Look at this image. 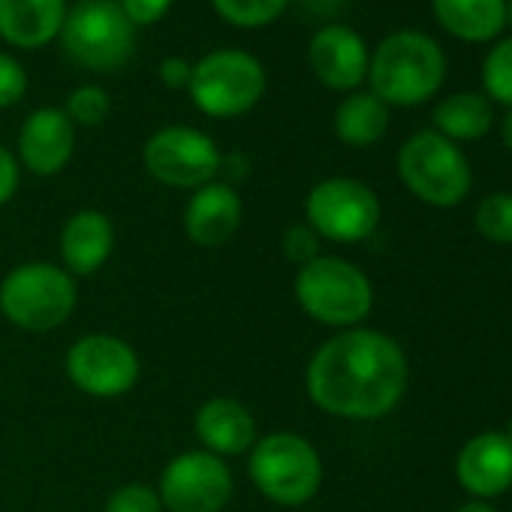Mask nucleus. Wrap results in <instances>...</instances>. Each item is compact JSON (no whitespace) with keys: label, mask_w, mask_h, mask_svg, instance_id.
I'll list each match as a JSON object with an SVG mask.
<instances>
[{"label":"nucleus","mask_w":512,"mask_h":512,"mask_svg":"<svg viewBox=\"0 0 512 512\" xmlns=\"http://www.w3.org/2000/svg\"><path fill=\"white\" fill-rule=\"evenodd\" d=\"M305 389L329 416L356 422L383 419L407 389V356L383 332L347 329L314 353Z\"/></svg>","instance_id":"f257e3e1"},{"label":"nucleus","mask_w":512,"mask_h":512,"mask_svg":"<svg viewBox=\"0 0 512 512\" xmlns=\"http://www.w3.org/2000/svg\"><path fill=\"white\" fill-rule=\"evenodd\" d=\"M446 82V55L422 31H395L377 43L368 64L371 94L386 106H422Z\"/></svg>","instance_id":"f03ea898"},{"label":"nucleus","mask_w":512,"mask_h":512,"mask_svg":"<svg viewBox=\"0 0 512 512\" xmlns=\"http://www.w3.org/2000/svg\"><path fill=\"white\" fill-rule=\"evenodd\" d=\"M247 473L263 497L281 506H302L308 503L323 482V461L320 452L293 431H275L256 437L250 446Z\"/></svg>","instance_id":"7ed1b4c3"},{"label":"nucleus","mask_w":512,"mask_h":512,"mask_svg":"<svg viewBox=\"0 0 512 512\" xmlns=\"http://www.w3.org/2000/svg\"><path fill=\"white\" fill-rule=\"evenodd\" d=\"M76 278L52 263H22L0 281V314L25 332H52L76 311Z\"/></svg>","instance_id":"20e7f679"},{"label":"nucleus","mask_w":512,"mask_h":512,"mask_svg":"<svg viewBox=\"0 0 512 512\" xmlns=\"http://www.w3.org/2000/svg\"><path fill=\"white\" fill-rule=\"evenodd\" d=\"M58 40L85 70L115 73L133 58L136 25L124 16L118 0H79L67 10Z\"/></svg>","instance_id":"39448f33"},{"label":"nucleus","mask_w":512,"mask_h":512,"mask_svg":"<svg viewBox=\"0 0 512 512\" xmlns=\"http://www.w3.org/2000/svg\"><path fill=\"white\" fill-rule=\"evenodd\" d=\"M296 299L323 326L353 329L374 308V290L362 269L341 256H317L296 275Z\"/></svg>","instance_id":"423d86ee"},{"label":"nucleus","mask_w":512,"mask_h":512,"mask_svg":"<svg viewBox=\"0 0 512 512\" xmlns=\"http://www.w3.org/2000/svg\"><path fill=\"white\" fill-rule=\"evenodd\" d=\"M398 175L416 199L434 208L461 205L473 184L464 151L437 130H419L401 145Z\"/></svg>","instance_id":"0eeeda50"},{"label":"nucleus","mask_w":512,"mask_h":512,"mask_svg":"<svg viewBox=\"0 0 512 512\" xmlns=\"http://www.w3.org/2000/svg\"><path fill=\"white\" fill-rule=\"evenodd\" d=\"M187 91L208 118H238L263 100L266 70L244 49H217L193 64Z\"/></svg>","instance_id":"6e6552de"},{"label":"nucleus","mask_w":512,"mask_h":512,"mask_svg":"<svg viewBox=\"0 0 512 512\" xmlns=\"http://www.w3.org/2000/svg\"><path fill=\"white\" fill-rule=\"evenodd\" d=\"M142 163L151 178L178 190H199L223 169L220 148L196 127L172 124L157 130L142 151Z\"/></svg>","instance_id":"1a4fd4ad"},{"label":"nucleus","mask_w":512,"mask_h":512,"mask_svg":"<svg viewBox=\"0 0 512 512\" xmlns=\"http://www.w3.org/2000/svg\"><path fill=\"white\" fill-rule=\"evenodd\" d=\"M305 217L320 238L353 244L380 226V199L356 178H326L311 187Z\"/></svg>","instance_id":"9d476101"},{"label":"nucleus","mask_w":512,"mask_h":512,"mask_svg":"<svg viewBox=\"0 0 512 512\" xmlns=\"http://www.w3.org/2000/svg\"><path fill=\"white\" fill-rule=\"evenodd\" d=\"M157 494L169 512H220L232 497V470L223 458L190 449L163 467Z\"/></svg>","instance_id":"9b49d317"},{"label":"nucleus","mask_w":512,"mask_h":512,"mask_svg":"<svg viewBox=\"0 0 512 512\" xmlns=\"http://www.w3.org/2000/svg\"><path fill=\"white\" fill-rule=\"evenodd\" d=\"M64 368L70 383L91 398H121L139 383L136 350L124 338L103 332L79 338L67 350Z\"/></svg>","instance_id":"f8f14e48"},{"label":"nucleus","mask_w":512,"mask_h":512,"mask_svg":"<svg viewBox=\"0 0 512 512\" xmlns=\"http://www.w3.org/2000/svg\"><path fill=\"white\" fill-rule=\"evenodd\" d=\"M308 64L326 88L353 94L368 79L371 52L350 25H326L308 43Z\"/></svg>","instance_id":"ddd939ff"},{"label":"nucleus","mask_w":512,"mask_h":512,"mask_svg":"<svg viewBox=\"0 0 512 512\" xmlns=\"http://www.w3.org/2000/svg\"><path fill=\"white\" fill-rule=\"evenodd\" d=\"M76 151V124L64 109L43 106L19 130V163L34 175H58Z\"/></svg>","instance_id":"4468645a"},{"label":"nucleus","mask_w":512,"mask_h":512,"mask_svg":"<svg viewBox=\"0 0 512 512\" xmlns=\"http://www.w3.org/2000/svg\"><path fill=\"white\" fill-rule=\"evenodd\" d=\"M458 482L473 497H497L512 488V440L503 431H482L464 443L455 461Z\"/></svg>","instance_id":"2eb2a0df"},{"label":"nucleus","mask_w":512,"mask_h":512,"mask_svg":"<svg viewBox=\"0 0 512 512\" xmlns=\"http://www.w3.org/2000/svg\"><path fill=\"white\" fill-rule=\"evenodd\" d=\"M241 226V196L226 181H208L187 199L184 232L199 247L226 244Z\"/></svg>","instance_id":"dca6fc26"},{"label":"nucleus","mask_w":512,"mask_h":512,"mask_svg":"<svg viewBox=\"0 0 512 512\" xmlns=\"http://www.w3.org/2000/svg\"><path fill=\"white\" fill-rule=\"evenodd\" d=\"M115 247V226L103 211H76L61 229V260L73 278H88L106 266Z\"/></svg>","instance_id":"f3484780"},{"label":"nucleus","mask_w":512,"mask_h":512,"mask_svg":"<svg viewBox=\"0 0 512 512\" xmlns=\"http://www.w3.org/2000/svg\"><path fill=\"white\" fill-rule=\"evenodd\" d=\"M196 437L205 446V452L223 458V455H241L256 443V419L253 413L235 401V398H208L193 419Z\"/></svg>","instance_id":"a211bd4d"},{"label":"nucleus","mask_w":512,"mask_h":512,"mask_svg":"<svg viewBox=\"0 0 512 512\" xmlns=\"http://www.w3.org/2000/svg\"><path fill=\"white\" fill-rule=\"evenodd\" d=\"M67 0H0V37L10 46L34 52L58 40Z\"/></svg>","instance_id":"6ab92c4d"},{"label":"nucleus","mask_w":512,"mask_h":512,"mask_svg":"<svg viewBox=\"0 0 512 512\" xmlns=\"http://www.w3.org/2000/svg\"><path fill=\"white\" fill-rule=\"evenodd\" d=\"M437 25L461 43H494L506 28V0H431Z\"/></svg>","instance_id":"aec40b11"},{"label":"nucleus","mask_w":512,"mask_h":512,"mask_svg":"<svg viewBox=\"0 0 512 512\" xmlns=\"http://www.w3.org/2000/svg\"><path fill=\"white\" fill-rule=\"evenodd\" d=\"M431 130L449 142H476L485 139L494 127V103L476 91H458L440 100L431 112Z\"/></svg>","instance_id":"412c9836"},{"label":"nucleus","mask_w":512,"mask_h":512,"mask_svg":"<svg viewBox=\"0 0 512 512\" xmlns=\"http://www.w3.org/2000/svg\"><path fill=\"white\" fill-rule=\"evenodd\" d=\"M389 130V106L371 91H353L335 109V136L344 145L368 148Z\"/></svg>","instance_id":"4be33fe9"},{"label":"nucleus","mask_w":512,"mask_h":512,"mask_svg":"<svg viewBox=\"0 0 512 512\" xmlns=\"http://www.w3.org/2000/svg\"><path fill=\"white\" fill-rule=\"evenodd\" d=\"M482 88L491 103L512 109V37H500L491 43L482 61Z\"/></svg>","instance_id":"5701e85b"},{"label":"nucleus","mask_w":512,"mask_h":512,"mask_svg":"<svg viewBox=\"0 0 512 512\" xmlns=\"http://www.w3.org/2000/svg\"><path fill=\"white\" fill-rule=\"evenodd\" d=\"M214 13L235 28H266L284 16L290 0H211Z\"/></svg>","instance_id":"b1692460"},{"label":"nucleus","mask_w":512,"mask_h":512,"mask_svg":"<svg viewBox=\"0 0 512 512\" xmlns=\"http://www.w3.org/2000/svg\"><path fill=\"white\" fill-rule=\"evenodd\" d=\"M476 229L494 244H512V193H491L476 205Z\"/></svg>","instance_id":"393cba45"},{"label":"nucleus","mask_w":512,"mask_h":512,"mask_svg":"<svg viewBox=\"0 0 512 512\" xmlns=\"http://www.w3.org/2000/svg\"><path fill=\"white\" fill-rule=\"evenodd\" d=\"M67 118L73 124H82V127H97L109 118L112 112V97L106 94V88L100 85H82L76 88L70 97H67V106H64Z\"/></svg>","instance_id":"a878e982"},{"label":"nucleus","mask_w":512,"mask_h":512,"mask_svg":"<svg viewBox=\"0 0 512 512\" xmlns=\"http://www.w3.org/2000/svg\"><path fill=\"white\" fill-rule=\"evenodd\" d=\"M106 512H163L160 494L145 482H127L106 500Z\"/></svg>","instance_id":"bb28decb"},{"label":"nucleus","mask_w":512,"mask_h":512,"mask_svg":"<svg viewBox=\"0 0 512 512\" xmlns=\"http://www.w3.org/2000/svg\"><path fill=\"white\" fill-rule=\"evenodd\" d=\"M28 94V70L7 52H0V109L16 106Z\"/></svg>","instance_id":"cd10ccee"},{"label":"nucleus","mask_w":512,"mask_h":512,"mask_svg":"<svg viewBox=\"0 0 512 512\" xmlns=\"http://www.w3.org/2000/svg\"><path fill=\"white\" fill-rule=\"evenodd\" d=\"M284 256L290 263L308 266L320 256V235L311 226H290L284 232Z\"/></svg>","instance_id":"c85d7f7f"},{"label":"nucleus","mask_w":512,"mask_h":512,"mask_svg":"<svg viewBox=\"0 0 512 512\" xmlns=\"http://www.w3.org/2000/svg\"><path fill=\"white\" fill-rule=\"evenodd\" d=\"M118 7L136 28H145V25H157L169 13L172 0H118Z\"/></svg>","instance_id":"c756f323"},{"label":"nucleus","mask_w":512,"mask_h":512,"mask_svg":"<svg viewBox=\"0 0 512 512\" xmlns=\"http://www.w3.org/2000/svg\"><path fill=\"white\" fill-rule=\"evenodd\" d=\"M190 76H193V64L181 55H172V58H163L160 61V82L169 88V91H181L190 85Z\"/></svg>","instance_id":"7c9ffc66"},{"label":"nucleus","mask_w":512,"mask_h":512,"mask_svg":"<svg viewBox=\"0 0 512 512\" xmlns=\"http://www.w3.org/2000/svg\"><path fill=\"white\" fill-rule=\"evenodd\" d=\"M19 160L0 145V205H7L19 190Z\"/></svg>","instance_id":"2f4dec72"},{"label":"nucleus","mask_w":512,"mask_h":512,"mask_svg":"<svg viewBox=\"0 0 512 512\" xmlns=\"http://www.w3.org/2000/svg\"><path fill=\"white\" fill-rule=\"evenodd\" d=\"M302 7L314 16H332L341 7V0H302Z\"/></svg>","instance_id":"473e14b6"},{"label":"nucleus","mask_w":512,"mask_h":512,"mask_svg":"<svg viewBox=\"0 0 512 512\" xmlns=\"http://www.w3.org/2000/svg\"><path fill=\"white\" fill-rule=\"evenodd\" d=\"M500 139H503L506 151L512 154V109H506V115H503V121H500Z\"/></svg>","instance_id":"72a5a7b5"},{"label":"nucleus","mask_w":512,"mask_h":512,"mask_svg":"<svg viewBox=\"0 0 512 512\" xmlns=\"http://www.w3.org/2000/svg\"><path fill=\"white\" fill-rule=\"evenodd\" d=\"M458 512H497V509L491 503H485V500H470V503L458 506Z\"/></svg>","instance_id":"f704fd0d"},{"label":"nucleus","mask_w":512,"mask_h":512,"mask_svg":"<svg viewBox=\"0 0 512 512\" xmlns=\"http://www.w3.org/2000/svg\"><path fill=\"white\" fill-rule=\"evenodd\" d=\"M506 25H512V0H506Z\"/></svg>","instance_id":"c9c22d12"},{"label":"nucleus","mask_w":512,"mask_h":512,"mask_svg":"<svg viewBox=\"0 0 512 512\" xmlns=\"http://www.w3.org/2000/svg\"><path fill=\"white\" fill-rule=\"evenodd\" d=\"M503 434H506V437H509V440H512V419H509V422H506V431H503Z\"/></svg>","instance_id":"e433bc0d"}]
</instances>
